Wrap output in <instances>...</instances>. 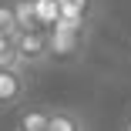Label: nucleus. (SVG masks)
Listing matches in <instances>:
<instances>
[{
  "mask_svg": "<svg viewBox=\"0 0 131 131\" xmlns=\"http://www.w3.org/2000/svg\"><path fill=\"white\" fill-rule=\"evenodd\" d=\"M10 40H14V50H17L20 71H34V67H40V64L50 61V50H47V30H17Z\"/></svg>",
  "mask_w": 131,
  "mask_h": 131,
  "instance_id": "obj_1",
  "label": "nucleus"
},
{
  "mask_svg": "<svg viewBox=\"0 0 131 131\" xmlns=\"http://www.w3.org/2000/svg\"><path fill=\"white\" fill-rule=\"evenodd\" d=\"M84 37L88 34H74V30H61V27H50L47 30V50H50V61H71L84 50Z\"/></svg>",
  "mask_w": 131,
  "mask_h": 131,
  "instance_id": "obj_2",
  "label": "nucleus"
},
{
  "mask_svg": "<svg viewBox=\"0 0 131 131\" xmlns=\"http://www.w3.org/2000/svg\"><path fill=\"white\" fill-rule=\"evenodd\" d=\"M27 97V71L0 67V108H17Z\"/></svg>",
  "mask_w": 131,
  "mask_h": 131,
  "instance_id": "obj_3",
  "label": "nucleus"
},
{
  "mask_svg": "<svg viewBox=\"0 0 131 131\" xmlns=\"http://www.w3.org/2000/svg\"><path fill=\"white\" fill-rule=\"evenodd\" d=\"M61 7V17L67 20H81V24H91V14H94V0H57Z\"/></svg>",
  "mask_w": 131,
  "mask_h": 131,
  "instance_id": "obj_4",
  "label": "nucleus"
},
{
  "mask_svg": "<svg viewBox=\"0 0 131 131\" xmlns=\"http://www.w3.org/2000/svg\"><path fill=\"white\" fill-rule=\"evenodd\" d=\"M30 7H34V17L40 24V30H50L57 24L61 17V7H57V0H30Z\"/></svg>",
  "mask_w": 131,
  "mask_h": 131,
  "instance_id": "obj_5",
  "label": "nucleus"
},
{
  "mask_svg": "<svg viewBox=\"0 0 131 131\" xmlns=\"http://www.w3.org/2000/svg\"><path fill=\"white\" fill-rule=\"evenodd\" d=\"M47 131H84V121L74 111H50L47 114Z\"/></svg>",
  "mask_w": 131,
  "mask_h": 131,
  "instance_id": "obj_6",
  "label": "nucleus"
},
{
  "mask_svg": "<svg viewBox=\"0 0 131 131\" xmlns=\"http://www.w3.org/2000/svg\"><path fill=\"white\" fill-rule=\"evenodd\" d=\"M47 108H27L17 118V131H47Z\"/></svg>",
  "mask_w": 131,
  "mask_h": 131,
  "instance_id": "obj_7",
  "label": "nucleus"
},
{
  "mask_svg": "<svg viewBox=\"0 0 131 131\" xmlns=\"http://www.w3.org/2000/svg\"><path fill=\"white\" fill-rule=\"evenodd\" d=\"M10 4H14V17H17V30H40L30 0H10Z\"/></svg>",
  "mask_w": 131,
  "mask_h": 131,
  "instance_id": "obj_8",
  "label": "nucleus"
},
{
  "mask_svg": "<svg viewBox=\"0 0 131 131\" xmlns=\"http://www.w3.org/2000/svg\"><path fill=\"white\" fill-rule=\"evenodd\" d=\"M17 34V17H14V4L0 0V37H14Z\"/></svg>",
  "mask_w": 131,
  "mask_h": 131,
  "instance_id": "obj_9",
  "label": "nucleus"
},
{
  "mask_svg": "<svg viewBox=\"0 0 131 131\" xmlns=\"http://www.w3.org/2000/svg\"><path fill=\"white\" fill-rule=\"evenodd\" d=\"M0 67H20L17 50H14V40H10V37H0Z\"/></svg>",
  "mask_w": 131,
  "mask_h": 131,
  "instance_id": "obj_10",
  "label": "nucleus"
},
{
  "mask_svg": "<svg viewBox=\"0 0 131 131\" xmlns=\"http://www.w3.org/2000/svg\"><path fill=\"white\" fill-rule=\"evenodd\" d=\"M128 124H131V114H128Z\"/></svg>",
  "mask_w": 131,
  "mask_h": 131,
  "instance_id": "obj_11",
  "label": "nucleus"
},
{
  "mask_svg": "<svg viewBox=\"0 0 131 131\" xmlns=\"http://www.w3.org/2000/svg\"><path fill=\"white\" fill-rule=\"evenodd\" d=\"M128 131H131V124H128Z\"/></svg>",
  "mask_w": 131,
  "mask_h": 131,
  "instance_id": "obj_12",
  "label": "nucleus"
}]
</instances>
